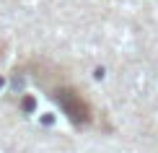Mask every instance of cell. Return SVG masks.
I'll list each match as a JSON object with an SVG mask.
<instances>
[{
	"label": "cell",
	"mask_w": 158,
	"mask_h": 153,
	"mask_svg": "<svg viewBox=\"0 0 158 153\" xmlns=\"http://www.w3.org/2000/svg\"><path fill=\"white\" fill-rule=\"evenodd\" d=\"M52 91H55V99L62 104V109L68 112L70 119H75V122H85V119H88V106H85V101L73 88H65V86L60 88V86H57V88H52Z\"/></svg>",
	"instance_id": "1"
}]
</instances>
